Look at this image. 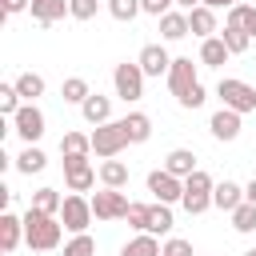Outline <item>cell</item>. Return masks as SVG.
<instances>
[{
  "instance_id": "3",
  "label": "cell",
  "mask_w": 256,
  "mask_h": 256,
  "mask_svg": "<svg viewBox=\"0 0 256 256\" xmlns=\"http://www.w3.org/2000/svg\"><path fill=\"white\" fill-rule=\"evenodd\" d=\"M112 88H116V96H120L124 104H136V100L144 96V68H140L136 60L116 64V68H112Z\"/></svg>"
},
{
  "instance_id": "4",
  "label": "cell",
  "mask_w": 256,
  "mask_h": 256,
  "mask_svg": "<svg viewBox=\"0 0 256 256\" xmlns=\"http://www.w3.org/2000/svg\"><path fill=\"white\" fill-rule=\"evenodd\" d=\"M128 148V136H124V124L120 120H108V124H96L92 128V152L100 160H112Z\"/></svg>"
},
{
  "instance_id": "29",
  "label": "cell",
  "mask_w": 256,
  "mask_h": 256,
  "mask_svg": "<svg viewBox=\"0 0 256 256\" xmlns=\"http://www.w3.org/2000/svg\"><path fill=\"white\" fill-rule=\"evenodd\" d=\"M220 40L228 44V52H232V56H240V52H248V48H252V36H248L244 28H236V24H224V28H220Z\"/></svg>"
},
{
  "instance_id": "14",
  "label": "cell",
  "mask_w": 256,
  "mask_h": 256,
  "mask_svg": "<svg viewBox=\"0 0 256 256\" xmlns=\"http://www.w3.org/2000/svg\"><path fill=\"white\" fill-rule=\"evenodd\" d=\"M80 116H84V124H108L112 120V96H100V92H92L84 104H80Z\"/></svg>"
},
{
  "instance_id": "15",
  "label": "cell",
  "mask_w": 256,
  "mask_h": 256,
  "mask_svg": "<svg viewBox=\"0 0 256 256\" xmlns=\"http://www.w3.org/2000/svg\"><path fill=\"white\" fill-rule=\"evenodd\" d=\"M20 240H24V216L4 212V216H0V248L12 256V252L20 248Z\"/></svg>"
},
{
  "instance_id": "23",
  "label": "cell",
  "mask_w": 256,
  "mask_h": 256,
  "mask_svg": "<svg viewBox=\"0 0 256 256\" xmlns=\"http://www.w3.org/2000/svg\"><path fill=\"white\" fill-rule=\"evenodd\" d=\"M164 252V244L152 236V232H136L124 248H120V256H160Z\"/></svg>"
},
{
  "instance_id": "16",
  "label": "cell",
  "mask_w": 256,
  "mask_h": 256,
  "mask_svg": "<svg viewBox=\"0 0 256 256\" xmlns=\"http://www.w3.org/2000/svg\"><path fill=\"white\" fill-rule=\"evenodd\" d=\"M188 28H192V36H200V40L216 36V32H220V28H216V8H208V4L192 8V12H188Z\"/></svg>"
},
{
  "instance_id": "5",
  "label": "cell",
  "mask_w": 256,
  "mask_h": 256,
  "mask_svg": "<svg viewBox=\"0 0 256 256\" xmlns=\"http://www.w3.org/2000/svg\"><path fill=\"white\" fill-rule=\"evenodd\" d=\"M216 96L224 100V108H232V112H256V88L252 84H244V80H236V76H224L220 84H216Z\"/></svg>"
},
{
  "instance_id": "33",
  "label": "cell",
  "mask_w": 256,
  "mask_h": 256,
  "mask_svg": "<svg viewBox=\"0 0 256 256\" xmlns=\"http://www.w3.org/2000/svg\"><path fill=\"white\" fill-rule=\"evenodd\" d=\"M32 208H40V212H52V216H60V208H64V196H60L56 188H36V192H32Z\"/></svg>"
},
{
  "instance_id": "38",
  "label": "cell",
  "mask_w": 256,
  "mask_h": 256,
  "mask_svg": "<svg viewBox=\"0 0 256 256\" xmlns=\"http://www.w3.org/2000/svg\"><path fill=\"white\" fill-rule=\"evenodd\" d=\"M148 208H152V204H136V200H132V204H128V216H124V220H128V224H132L136 232H144V228H148Z\"/></svg>"
},
{
  "instance_id": "22",
  "label": "cell",
  "mask_w": 256,
  "mask_h": 256,
  "mask_svg": "<svg viewBox=\"0 0 256 256\" xmlns=\"http://www.w3.org/2000/svg\"><path fill=\"white\" fill-rule=\"evenodd\" d=\"M164 168H168L172 176H180V180H184V176H192V172H196V152H192V148H172V152L164 156Z\"/></svg>"
},
{
  "instance_id": "10",
  "label": "cell",
  "mask_w": 256,
  "mask_h": 256,
  "mask_svg": "<svg viewBox=\"0 0 256 256\" xmlns=\"http://www.w3.org/2000/svg\"><path fill=\"white\" fill-rule=\"evenodd\" d=\"M148 192H152L160 204H180V196H184V180L172 176L168 168H156V172H148Z\"/></svg>"
},
{
  "instance_id": "7",
  "label": "cell",
  "mask_w": 256,
  "mask_h": 256,
  "mask_svg": "<svg viewBox=\"0 0 256 256\" xmlns=\"http://www.w3.org/2000/svg\"><path fill=\"white\" fill-rule=\"evenodd\" d=\"M8 120H12V132H16L24 144H36V140L44 136V128H48V120H44V112H40L36 104H20V112L8 116Z\"/></svg>"
},
{
  "instance_id": "30",
  "label": "cell",
  "mask_w": 256,
  "mask_h": 256,
  "mask_svg": "<svg viewBox=\"0 0 256 256\" xmlns=\"http://www.w3.org/2000/svg\"><path fill=\"white\" fill-rule=\"evenodd\" d=\"M60 96H64V104H84V100L92 96V88H88L84 76H68V80L60 84Z\"/></svg>"
},
{
  "instance_id": "12",
  "label": "cell",
  "mask_w": 256,
  "mask_h": 256,
  "mask_svg": "<svg viewBox=\"0 0 256 256\" xmlns=\"http://www.w3.org/2000/svg\"><path fill=\"white\" fill-rule=\"evenodd\" d=\"M136 64L144 68V76H168L172 56H168V48H164V44H144V48H140V56H136Z\"/></svg>"
},
{
  "instance_id": "6",
  "label": "cell",
  "mask_w": 256,
  "mask_h": 256,
  "mask_svg": "<svg viewBox=\"0 0 256 256\" xmlns=\"http://www.w3.org/2000/svg\"><path fill=\"white\" fill-rule=\"evenodd\" d=\"M60 220H64V228H68L72 236H76V232H88V224L96 220V212H92V200H84V192H72V196H64Z\"/></svg>"
},
{
  "instance_id": "28",
  "label": "cell",
  "mask_w": 256,
  "mask_h": 256,
  "mask_svg": "<svg viewBox=\"0 0 256 256\" xmlns=\"http://www.w3.org/2000/svg\"><path fill=\"white\" fill-rule=\"evenodd\" d=\"M100 184H104V188H124V184H128V164L116 160V156L104 160V164H100Z\"/></svg>"
},
{
  "instance_id": "9",
  "label": "cell",
  "mask_w": 256,
  "mask_h": 256,
  "mask_svg": "<svg viewBox=\"0 0 256 256\" xmlns=\"http://www.w3.org/2000/svg\"><path fill=\"white\" fill-rule=\"evenodd\" d=\"M128 196L120 192V188H100L96 196H92V212H96V220H124L128 216Z\"/></svg>"
},
{
  "instance_id": "8",
  "label": "cell",
  "mask_w": 256,
  "mask_h": 256,
  "mask_svg": "<svg viewBox=\"0 0 256 256\" xmlns=\"http://www.w3.org/2000/svg\"><path fill=\"white\" fill-rule=\"evenodd\" d=\"M96 180H100V172L88 164V156H64V184H68V192H92Z\"/></svg>"
},
{
  "instance_id": "13",
  "label": "cell",
  "mask_w": 256,
  "mask_h": 256,
  "mask_svg": "<svg viewBox=\"0 0 256 256\" xmlns=\"http://www.w3.org/2000/svg\"><path fill=\"white\" fill-rule=\"evenodd\" d=\"M240 120H244L240 112H232V108H220V112H212V120H208V132H212L216 140H224V144H228V140H236V136H240Z\"/></svg>"
},
{
  "instance_id": "37",
  "label": "cell",
  "mask_w": 256,
  "mask_h": 256,
  "mask_svg": "<svg viewBox=\"0 0 256 256\" xmlns=\"http://www.w3.org/2000/svg\"><path fill=\"white\" fill-rule=\"evenodd\" d=\"M100 8V0H68V16L72 20H92Z\"/></svg>"
},
{
  "instance_id": "41",
  "label": "cell",
  "mask_w": 256,
  "mask_h": 256,
  "mask_svg": "<svg viewBox=\"0 0 256 256\" xmlns=\"http://www.w3.org/2000/svg\"><path fill=\"white\" fill-rule=\"evenodd\" d=\"M172 4H176V0H140V8H144L148 16H156V20H160V16H164Z\"/></svg>"
},
{
  "instance_id": "46",
  "label": "cell",
  "mask_w": 256,
  "mask_h": 256,
  "mask_svg": "<svg viewBox=\"0 0 256 256\" xmlns=\"http://www.w3.org/2000/svg\"><path fill=\"white\" fill-rule=\"evenodd\" d=\"M244 256H256V248H248V252H244Z\"/></svg>"
},
{
  "instance_id": "43",
  "label": "cell",
  "mask_w": 256,
  "mask_h": 256,
  "mask_svg": "<svg viewBox=\"0 0 256 256\" xmlns=\"http://www.w3.org/2000/svg\"><path fill=\"white\" fill-rule=\"evenodd\" d=\"M204 4H208V8H216V12H220V8H236V4H240V0H204Z\"/></svg>"
},
{
  "instance_id": "44",
  "label": "cell",
  "mask_w": 256,
  "mask_h": 256,
  "mask_svg": "<svg viewBox=\"0 0 256 256\" xmlns=\"http://www.w3.org/2000/svg\"><path fill=\"white\" fill-rule=\"evenodd\" d=\"M200 4H204V0H176V8H180V12H192V8H200Z\"/></svg>"
},
{
  "instance_id": "36",
  "label": "cell",
  "mask_w": 256,
  "mask_h": 256,
  "mask_svg": "<svg viewBox=\"0 0 256 256\" xmlns=\"http://www.w3.org/2000/svg\"><path fill=\"white\" fill-rule=\"evenodd\" d=\"M20 104H24V100H20L16 84H0V112H4V116H16Z\"/></svg>"
},
{
  "instance_id": "24",
  "label": "cell",
  "mask_w": 256,
  "mask_h": 256,
  "mask_svg": "<svg viewBox=\"0 0 256 256\" xmlns=\"http://www.w3.org/2000/svg\"><path fill=\"white\" fill-rule=\"evenodd\" d=\"M120 124H124V136H128V144H144V140L152 136V120H148L144 112H128Z\"/></svg>"
},
{
  "instance_id": "40",
  "label": "cell",
  "mask_w": 256,
  "mask_h": 256,
  "mask_svg": "<svg viewBox=\"0 0 256 256\" xmlns=\"http://www.w3.org/2000/svg\"><path fill=\"white\" fill-rule=\"evenodd\" d=\"M208 100V92H204V84H196V88H188L184 96H180V108H200Z\"/></svg>"
},
{
  "instance_id": "45",
  "label": "cell",
  "mask_w": 256,
  "mask_h": 256,
  "mask_svg": "<svg viewBox=\"0 0 256 256\" xmlns=\"http://www.w3.org/2000/svg\"><path fill=\"white\" fill-rule=\"evenodd\" d=\"M244 200H252V204H256V176L244 184Z\"/></svg>"
},
{
  "instance_id": "27",
  "label": "cell",
  "mask_w": 256,
  "mask_h": 256,
  "mask_svg": "<svg viewBox=\"0 0 256 256\" xmlns=\"http://www.w3.org/2000/svg\"><path fill=\"white\" fill-rule=\"evenodd\" d=\"M92 152V132H64L60 136V156H88Z\"/></svg>"
},
{
  "instance_id": "25",
  "label": "cell",
  "mask_w": 256,
  "mask_h": 256,
  "mask_svg": "<svg viewBox=\"0 0 256 256\" xmlns=\"http://www.w3.org/2000/svg\"><path fill=\"white\" fill-rule=\"evenodd\" d=\"M12 164H16V172L32 176V172H44V168H48V156H44V148H36V144H24V152H20Z\"/></svg>"
},
{
  "instance_id": "19",
  "label": "cell",
  "mask_w": 256,
  "mask_h": 256,
  "mask_svg": "<svg viewBox=\"0 0 256 256\" xmlns=\"http://www.w3.org/2000/svg\"><path fill=\"white\" fill-rule=\"evenodd\" d=\"M228 44L220 40V32L216 36H208V40H200V64H208V68H224L228 64Z\"/></svg>"
},
{
  "instance_id": "32",
  "label": "cell",
  "mask_w": 256,
  "mask_h": 256,
  "mask_svg": "<svg viewBox=\"0 0 256 256\" xmlns=\"http://www.w3.org/2000/svg\"><path fill=\"white\" fill-rule=\"evenodd\" d=\"M224 24H236V28H244L252 40H256V8L252 4H236V8H228V20Z\"/></svg>"
},
{
  "instance_id": "26",
  "label": "cell",
  "mask_w": 256,
  "mask_h": 256,
  "mask_svg": "<svg viewBox=\"0 0 256 256\" xmlns=\"http://www.w3.org/2000/svg\"><path fill=\"white\" fill-rule=\"evenodd\" d=\"M172 224H176V220H172V204H160V200H156V204L148 208V228H144V232H152V236H168Z\"/></svg>"
},
{
  "instance_id": "31",
  "label": "cell",
  "mask_w": 256,
  "mask_h": 256,
  "mask_svg": "<svg viewBox=\"0 0 256 256\" xmlns=\"http://www.w3.org/2000/svg\"><path fill=\"white\" fill-rule=\"evenodd\" d=\"M228 216H232V228H236L240 236L256 232V204H252V200H244V204H240V208H232Z\"/></svg>"
},
{
  "instance_id": "20",
  "label": "cell",
  "mask_w": 256,
  "mask_h": 256,
  "mask_svg": "<svg viewBox=\"0 0 256 256\" xmlns=\"http://www.w3.org/2000/svg\"><path fill=\"white\" fill-rule=\"evenodd\" d=\"M28 12H32L36 24H56V20L68 16V0H32Z\"/></svg>"
},
{
  "instance_id": "34",
  "label": "cell",
  "mask_w": 256,
  "mask_h": 256,
  "mask_svg": "<svg viewBox=\"0 0 256 256\" xmlns=\"http://www.w3.org/2000/svg\"><path fill=\"white\" fill-rule=\"evenodd\" d=\"M108 12H112V20L128 24V20H136L144 8H140V0H108Z\"/></svg>"
},
{
  "instance_id": "21",
  "label": "cell",
  "mask_w": 256,
  "mask_h": 256,
  "mask_svg": "<svg viewBox=\"0 0 256 256\" xmlns=\"http://www.w3.org/2000/svg\"><path fill=\"white\" fill-rule=\"evenodd\" d=\"M12 84H16V92H20V100H24V104H36V100L44 96V88H48L40 72H20Z\"/></svg>"
},
{
  "instance_id": "18",
  "label": "cell",
  "mask_w": 256,
  "mask_h": 256,
  "mask_svg": "<svg viewBox=\"0 0 256 256\" xmlns=\"http://www.w3.org/2000/svg\"><path fill=\"white\" fill-rule=\"evenodd\" d=\"M192 28H188V12H180V8H168L164 16H160V36L164 40H184Z\"/></svg>"
},
{
  "instance_id": "42",
  "label": "cell",
  "mask_w": 256,
  "mask_h": 256,
  "mask_svg": "<svg viewBox=\"0 0 256 256\" xmlns=\"http://www.w3.org/2000/svg\"><path fill=\"white\" fill-rule=\"evenodd\" d=\"M32 8V0H4V12L8 16H20V12H28Z\"/></svg>"
},
{
  "instance_id": "35",
  "label": "cell",
  "mask_w": 256,
  "mask_h": 256,
  "mask_svg": "<svg viewBox=\"0 0 256 256\" xmlns=\"http://www.w3.org/2000/svg\"><path fill=\"white\" fill-rule=\"evenodd\" d=\"M64 256H96V240L88 232H76L68 244H64Z\"/></svg>"
},
{
  "instance_id": "39",
  "label": "cell",
  "mask_w": 256,
  "mask_h": 256,
  "mask_svg": "<svg viewBox=\"0 0 256 256\" xmlns=\"http://www.w3.org/2000/svg\"><path fill=\"white\" fill-rule=\"evenodd\" d=\"M164 256H196V252H192V240L168 236V240H164Z\"/></svg>"
},
{
  "instance_id": "47",
  "label": "cell",
  "mask_w": 256,
  "mask_h": 256,
  "mask_svg": "<svg viewBox=\"0 0 256 256\" xmlns=\"http://www.w3.org/2000/svg\"><path fill=\"white\" fill-rule=\"evenodd\" d=\"M160 256H164V252H160Z\"/></svg>"
},
{
  "instance_id": "17",
  "label": "cell",
  "mask_w": 256,
  "mask_h": 256,
  "mask_svg": "<svg viewBox=\"0 0 256 256\" xmlns=\"http://www.w3.org/2000/svg\"><path fill=\"white\" fill-rule=\"evenodd\" d=\"M240 204H244V188H240L236 180H220V184H216V192H212V208L232 212V208H240Z\"/></svg>"
},
{
  "instance_id": "2",
  "label": "cell",
  "mask_w": 256,
  "mask_h": 256,
  "mask_svg": "<svg viewBox=\"0 0 256 256\" xmlns=\"http://www.w3.org/2000/svg\"><path fill=\"white\" fill-rule=\"evenodd\" d=\"M212 192H216V180H212L204 168H196L192 176H184V196H180L184 212H188V216L208 212V208H212Z\"/></svg>"
},
{
  "instance_id": "1",
  "label": "cell",
  "mask_w": 256,
  "mask_h": 256,
  "mask_svg": "<svg viewBox=\"0 0 256 256\" xmlns=\"http://www.w3.org/2000/svg\"><path fill=\"white\" fill-rule=\"evenodd\" d=\"M60 232H64V220H60V216L40 212V208L28 204V212H24V244H28V248L52 252V248H60Z\"/></svg>"
},
{
  "instance_id": "11",
  "label": "cell",
  "mask_w": 256,
  "mask_h": 256,
  "mask_svg": "<svg viewBox=\"0 0 256 256\" xmlns=\"http://www.w3.org/2000/svg\"><path fill=\"white\" fill-rule=\"evenodd\" d=\"M164 80H168V88H172V96H176V100H180L188 88H196V84H200V76H196V64H192V56H176Z\"/></svg>"
}]
</instances>
